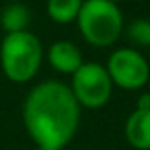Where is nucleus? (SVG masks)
Listing matches in <instances>:
<instances>
[{
	"instance_id": "1",
	"label": "nucleus",
	"mask_w": 150,
	"mask_h": 150,
	"mask_svg": "<svg viewBox=\"0 0 150 150\" xmlns=\"http://www.w3.org/2000/svg\"><path fill=\"white\" fill-rule=\"evenodd\" d=\"M23 125L41 150H64L78 132L81 106L69 85L46 80L30 88L23 101Z\"/></svg>"
},
{
	"instance_id": "2",
	"label": "nucleus",
	"mask_w": 150,
	"mask_h": 150,
	"mask_svg": "<svg viewBox=\"0 0 150 150\" xmlns=\"http://www.w3.org/2000/svg\"><path fill=\"white\" fill-rule=\"evenodd\" d=\"M42 44L30 30L6 34L0 42V67L13 83L23 85L34 80L42 65Z\"/></svg>"
},
{
	"instance_id": "3",
	"label": "nucleus",
	"mask_w": 150,
	"mask_h": 150,
	"mask_svg": "<svg viewBox=\"0 0 150 150\" xmlns=\"http://www.w3.org/2000/svg\"><path fill=\"white\" fill-rule=\"evenodd\" d=\"M76 23L81 37L96 48L115 44L124 32V14L110 0H83Z\"/></svg>"
},
{
	"instance_id": "4",
	"label": "nucleus",
	"mask_w": 150,
	"mask_h": 150,
	"mask_svg": "<svg viewBox=\"0 0 150 150\" xmlns=\"http://www.w3.org/2000/svg\"><path fill=\"white\" fill-rule=\"evenodd\" d=\"M69 88L78 104L87 110L104 108L113 96V81L106 67L99 62H83L71 76Z\"/></svg>"
},
{
	"instance_id": "5",
	"label": "nucleus",
	"mask_w": 150,
	"mask_h": 150,
	"mask_svg": "<svg viewBox=\"0 0 150 150\" xmlns=\"http://www.w3.org/2000/svg\"><path fill=\"white\" fill-rule=\"evenodd\" d=\"M113 87L122 90H141L150 80V62L136 48H117L106 62Z\"/></svg>"
},
{
	"instance_id": "6",
	"label": "nucleus",
	"mask_w": 150,
	"mask_h": 150,
	"mask_svg": "<svg viewBox=\"0 0 150 150\" xmlns=\"http://www.w3.org/2000/svg\"><path fill=\"white\" fill-rule=\"evenodd\" d=\"M48 64L60 74H72L83 65L81 50L72 41H55L46 51Z\"/></svg>"
},
{
	"instance_id": "7",
	"label": "nucleus",
	"mask_w": 150,
	"mask_h": 150,
	"mask_svg": "<svg viewBox=\"0 0 150 150\" xmlns=\"http://www.w3.org/2000/svg\"><path fill=\"white\" fill-rule=\"evenodd\" d=\"M124 138L136 150H150V110H134L124 124Z\"/></svg>"
},
{
	"instance_id": "8",
	"label": "nucleus",
	"mask_w": 150,
	"mask_h": 150,
	"mask_svg": "<svg viewBox=\"0 0 150 150\" xmlns=\"http://www.w3.org/2000/svg\"><path fill=\"white\" fill-rule=\"evenodd\" d=\"M30 9L28 6L21 2H13L6 6L0 13V27L4 28L6 34H14V32H23L27 30L30 23Z\"/></svg>"
},
{
	"instance_id": "9",
	"label": "nucleus",
	"mask_w": 150,
	"mask_h": 150,
	"mask_svg": "<svg viewBox=\"0 0 150 150\" xmlns=\"http://www.w3.org/2000/svg\"><path fill=\"white\" fill-rule=\"evenodd\" d=\"M81 6H83V0H48L46 11L51 21L67 25L76 21Z\"/></svg>"
},
{
	"instance_id": "10",
	"label": "nucleus",
	"mask_w": 150,
	"mask_h": 150,
	"mask_svg": "<svg viewBox=\"0 0 150 150\" xmlns=\"http://www.w3.org/2000/svg\"><path fill=\"white\" fill-rule=\"evenodd\" d=\"M125 37L138 48H150V20L148 18H136L132 20L127 28H124Z\"/></svg>"
},
{
	"instance_id": "11",
	"label": "nucleus",
	"mask_w": 150,
	"mask_h": 150,
	"mask_svg": "<svg viewBox=\"0 0 150 150\" xmlns=\"http://www.w3.org/2000/svg\"><path fill=\"white\" fill-rule=\"evenodd\" d=\"M136 108L138 110H150V94L143 92L136 101Z\"/></svg>"
},
{
	"instance_id": "12",
	"label": "nucleus",
	"mask_w": 150,
	"mask_h": 150,
	"mask_svg": "<svg viewBox=\"0 0 150 150\" xmlns=\"http://www.w3.org/2000/svg\"><path fill=\"white\" fill-rule=\"evenodd\" d=\"M110 2H113V4H120V2H125V0H110Z\"/></svg>"
},
{
	"instance_id": "13",
	"label": "nucleus",
	"mask_w": 150,
	"mask_h": 150,
	"mask_svg": "<svg viewBox=\"0 0 150 150\" xmlns=\"http://www.w3.org/2000/svg\"><path fill=\"white\" fill-rule=\"evenodd\" d=\"M148 55H150V48H148Z\"/></svg>"
},
{
	"instance_id": "14",
	"label": "nucleus",
	"mask_w": 150,
	"mask_h": 150,
	"mask_svg": "<svg viewBox=\"0 0 150 150\" xmlns=\"http://www.w3.org/2000/svg\"><path fill=\"white\" fill-rule=\"evenodd\" d=\"M37 150H41V148H37Z\"/></svg>"
}]
</instances>
